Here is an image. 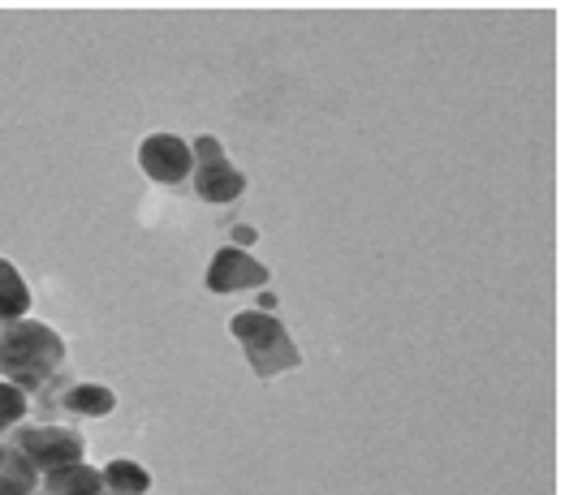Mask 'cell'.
Masks as SVG:
<instances>
[{
  "instance_id": "6da1fadb",
  "label": "cell",
  "mask_w": 565,
  "mask_h": 495,
  "mask_svg": "<svg viewBox=\"0 0 565 495\" xmlns=\"http://www.w3.org/2000/svg\"><path fill=\"white\" fill-rule=\"evenodd\" d=\"M65 366V341L35 319H13L0 323V379L22 388V392H40L47 379Z\"/></svg>"
},
{
  "instance_id": "7a4b0ae2",
  "label": "cell",
  "mask_w": 565,
  "mask_h": 495,
  "mask_svg": "<svg viewBox=\"0 0 565 495\" xmlns=\"http://www.w3.org/2000/svg\"><path fill=\"white\" fill-rule=\"evenodd\" d=\"M230 332H234V341L250 358V370L259 379H273L281 370L302 366V349L294 345V336L285 332L281 319L268 315V311H242V315L230 319Z\"/></svg>"
},
{
  "instance_id": "3957f363",
  "label": "cell",
  "mask_w": 565,
  "mask_h": 495,
  "mask_svg": "<svg viewBox=\"0 0 565 495\" xmlns=\"http://www.w3.org/2000/svg\"><path fill=\"white\" fill-rule=\"evenodd\" d=\"M190 155H194V194L203 203H234L237 194L246 190V177L237 173L221 147L216 134H199L190 142Z\"/></svg>"
},
{
  "instance_id": "277c9868",
  "label": "cell",
  "mask_w": 565,
  "mask_h": 495,
  "mask_svg": "<svg viewBox=\"0 0 565 495\" xmlns=\"http://www.w3.org/2000/svg\"><path fill=\"white\" fill-rule=\"evenodd\" d=\"M13 449L22 452L40 474H52L61 465H74L83 461V435L70 431V427H18L13 435Z\"/></svg>"
},
{
  "instance_id": "5b68a950",
  "label": "cell",
  "mask_w": 565,
  "mask_h": 495,
  "mask_svg": "<svg viewBox=\"0 0 565 495\" xmlns=\"http://www.w3.org/2000/svg\"><path fill=\"white\" fill-rule=\"evenodd\" d=\"M139 164L142 173L160 185H178L194 173V155H190V142H182L178 134H151L142 138L139 147Z\"/></svg>"
},
{
  "instance_id": "8992f818",
  "label": "cell",
  "mask_w": 565,
  "mask_h": 495,
  "mask_svg": "<svg viewBox=\"0 0 565 495\" xmlns=\"http://www.w3.org/2000/svg\"><path fill=\"white\" fill-rule=\"evenodd\" d=\"M259 284H268V268L259 259H250L237 246L216 250V259L207 268V289L212 293H242V289H259Z\"/></svg>"
},
{
  "instance_id": "52a82bcc",
  "label": "cell",
  "mask_w": 565,
  "mask_h": 495,
  "mask_svg": "<svg viewBox=\"0 0 565 495\" xmlns=\"http://www.w3.org/2000/svg\"><path fill=\"white\" fill-rule=\"evenodd\" d=\"M44 492L47 495H99L104 492V478H99L95 465L74 461V465H61V470L44 474Z\"/></svg>"
},
{
  "instance_id": "ba28073f",
  "label": "cell",
  "mask_w": 565,
  "mask_h": 495,
  "mask_svg": "<svg viewBox=\"0 0 565 495\" xmlns=\"http://www.w3.org/2000/svg\"><path fill=\"white\" fill-rule=\"evenodd\" d=\"M99 478H104V492H113V495H147L151 492V474L142 470L139 461H130V456L108 461V465L99 470Z\"/></svg>"
},
{
  "instance_id": "9c48e42d",
  "label": "cell",
  "mask_w": 565,
  "mask_h": 495,
  "mask_svg": "<svg viewBox=\"0 0 565 495\" xmlns=\"http://www.w3.org/2000/svg\"><path fill=\"white\" fill-rule=\"evenodd\" d=\"M26 311H31V289H26L22 271L13 268L9 259H0V323L26 319Z\"/></svg>"
},
{
  "instance_id": "30bf717a",
  "label": "cell",
  "mask_w": 565,
  "mask_h": 495,
  "mask_svg": "<svg viewBox=\"0 0 565 495\" xmlns=\"http://www.w3.org/2000/svg\"><path fill=\"white\" fill-rule=\"evenodd\" d=\"M65 409L78 413V418H104V413L117 409V397H113V388H104V384H74V388L65 392Z\"/></svg>"
},
{
  "instance_id": "8fae6325",
  "label": "cell",
  "mask_w": 565,
  "mask_h": 495,
  "mask_svg": "<svg viewBox=\"0 0 565 495\" xmlns=\"http://www.w3.org/2000/svg\"><path fill=\"white\" fill-rule=\"evenodd\" d=\"M22 418H26V392L0 379V431L4 427H18Z\"/></svg>"
},
{
  "instance_id": "7c38bea8",
  "label": "cell",
  "mask_w": 565,
  "mask_h": 495,
  "mask_svg": "<svg viewBox=\"0 0 565 495\" xmlns=\"http://www.w3.org/2000/svg\"><path fill=\"white\" fill-rule=\"evenodd\" d=\"M40 474H13L4 461H0V495H35Z\"/></svg>"
},
{
  "instance_id": "4fadbf2b",
  "label": "cell",
  "mask_w": 565,
  "mask_h": 495,
  "mask_svg": "<svg viewBox=\"0 0 565 495\" xmlns=\"http://www.w3.org/2000/svg\"><path fill=\"white\" fill-rule=\"evenodd\" d=\"M234 246L242 250V246H255V228L250 225H237L234 228Z\"/></svg>"
},
{
  "instance_id": "5bb4252c",
  "label": "cell",
  "mask_w": 565,
  "mask_h": 495,
  "mask_svg": "<svg viewBox=\"0 0 565 495\" xmlns=\"http://www.w3.org/2000/svg\"><path fill=\"white\" fill-rule=\"evenodd\" d=\"M273 306H277V293H268V289H259V311H268V315H273Z\"/></svg>"
},
{
  "instance_id": "9a60e30c",
  "label": "cell",
  "mask_w": 565,
  "mask_h": 495,
  "mask_svg": "<svg viewBox=\"0 0 565 495\" xmlns=\"http://www.w3.org/2000/svg\"><path fill=\"white\" fill-rule=\"evenodd\" d=\"M99 495H104V492H99ZM108 495H113V492H108Z\"/></svg>"
}]
</instances>
